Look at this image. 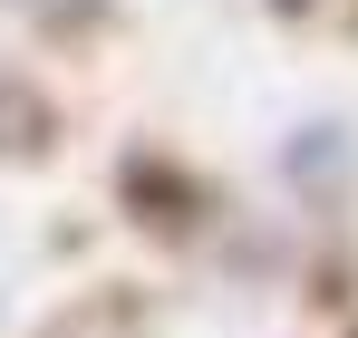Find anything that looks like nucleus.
<instances>
[{
  "mask_svg": "<svg viewBox=\"0 0 358 338\" xmlns=\"http://www.w3.org/2000/svg\"><path fill=\"white\" fill-rule=\"evenodd\" d=\"M49 145H59V107L39 87H20V78H0V165H29Z\"/></svg>",
  "mask_w": 358,
  "mask_h": 338,
  "instance_id": "f257e3e1",
  "label": "nucleus"
},
{
  "mask_svg": "<svg viewBox=\"0 0 358 338\" xmlns=\"http://www.w3.org/2000/svg\"><path fill=\"white\" fill-rule=\"evenodd\" d=\"M126 193L145 203V223H155V232H184V223H203V193H194V184H175L165 165H136V174H126Z\"/></svg>",
  "mask_w": 358,
  "mask_h": 338,
  "instance_id": "f03ea898",
  "label": "nucleus"
},
{
  "mask_svg": "<svg viewBox=\"0 0 358 338\" xmlns=\"http://www.w3.org/2000/svg\"><path fill=\"white\" fill-rule=\"evenodd\" d=\"M10 10H29V20H49V29H87L107 0H10Z\"/></svg>",
  "mask_w": 358,
  "mask_h": 338,
  "instance_id": "7ed1b4c3",
  "label": "nucleus"
}]
</instances>
